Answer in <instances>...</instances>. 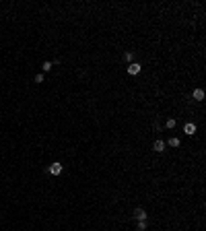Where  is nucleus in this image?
I'll list each match as a JSON object with an SVG mask.
<instances>
[{"mask_svg": "<svg viewBox=\"0 0 206 231\" xmlns=\"http://www.w3.org/2000/svg\"><path fill=\"white\" fill-rule=\"evenodd\" d=\"M140 70H142V66H140L138 62H130V64H128V75H138Z\"/></svg>", "mask_w": 206, "mask_h": 231, "instance_id": "nucleus-1", "label": "nucleus"}, {"mask_svg": "<svg viewBox=\"0 0 206 231\" xmlns=\"http://www.w3.org/2000/svg\"><path fill=\"white\" fill-rule=\"evenodd\" d=\"M50 173H52V175H60V173H62V163L54 161V163L50 165Z\"/></svg>", "mask_w": 206, "mask_h": 231, "instance_id": "nucleus-2", "label": "nucleus"}, {"mask_svg": "<svg viewBox=\"0 0 206 231\" xmlns=\"http://www.w3.org/2000/svg\"><path fill=\"white\" fill-rule=\"evenodd\" d=\"M134 217H136L138 221H146V213H144V208H136V211H134Z\"/></svg>", "mask_w": 206, "mask_h": 231, "instance_id": "nucleus-3", "label": "nucleus"}, {"mask_svg": "<svg viewBox=\"0 0 206 231\" xmlns=\"http://www.w3.org/2000/svg\"><path fill=\"white\" fill-rule=\"evenodd\" d=\"M183 132L192 136V134L196 132V124H192V122H190V124H186V126H183Z\"/></svg>", "mask_w": 206, "mask_h": 231, "instance_id": "nucleus-4", "label": "nucleus"}, {"mask_svg": "<svg viewBox=\"0 0 206 231\" xmlns=\"http://www.w3.org/2000/svg\"><path fill=\"white\" fill-rule=\"evenodd\" d=\"M153 149L157 151V153H161V151H165V143H163V140H154Z\"/></svg>", "mask_w": 206, "mask_h": 231, "instance_id": "nucleus-5", "label": "nucleus"}, {"mask_svg": "<svg viewBox=\"0 0 206 231\" xmlns=\"http://www.w3.org/2000/svg\"><path fill=\"white\" fill-rule=\"evenodd\" d=\"M192 97H194L196 101H202V99H204V91H202V89H194V95H192Z\"/></svg>", "mask_w": 206, "mask_h": 231, "instance_id": "nucleus-6", "label": "nucleus"}, {"mask_svg": "<svg viewBox=\"0 0 206 231\" xmlns=\"http://www.w3.org/2000/svg\"><path fill=\"white\" fill-rule=\"evenodd\" d=\"M169 147H179V138H175V136L169 138Z\"/></svg>", "mask_w": 206, "mask_h": 231, "instance_id": "nucleus-7", "label": "nucleus"}, {"mask_svg": "<svg viewBox=\"0 0 206 231\" xmlns=\"http://www.w3.org/2000/svg\"><path fill=\"white\" fill-rule=\"evenodd\" d=\"M124 58H126V62L130 64L132 60H134V54H132V52H126V54H124Z\"/></svg>", "mask_w": 206, "mask_h": 231, "instance_id": "nucleus-8", "label": "nucleus"}, {"mask_svg": "<svg viewBox=\"0 0 206 231\" xmlns=\"http://www.w3.org/2000/svg\"><path fill=\"white\" fill-rule=\"evenodd\" d=\"M146 229V221H138V231H144Z\"/></svg>", "mask_w": 206, "mask_h": 231, "instance_id": "nucleus-9", "label": "nucleus"}, {"mask_svg": "<svg viewBox=\"0 0 206 231\" xmlns=\"http://www.w3.org/2000/svg\"><path fill=\"white\" fill-rule=\"evenodd\" d=\"M165 126H167V128H173V126H175V120H173V118H169V120H167V124H165Z\"/></svg>", "mask_w": 206, "mask_h": 231, "instance_id": "nucleus-10", "label": "nucleus"}, {"mask_svg": "<svg viewBox=\"0 0 206 231\" xmlns=\"http://www.w3.org/2000/svg\"><path fill=\"white\" fill-rule=\"evenodd\" d=\"M43 70H46V72H47V70H52V62H43Z\"/></svg>", "mask_w": 206, "mask_h": 231, "instance_id": "nucleus-11", "label": "nucleus"}]
</instances>
